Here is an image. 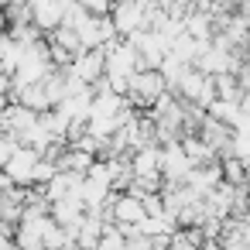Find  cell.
<instances>
[{
  "instance_id": "obj_1",
  "label": "cell",
  "mask_w": 250,
  "mask_h": 250,
  "mask_svg": "<svg viewBox=\"0 0 250 250\" xmlns=\"http://www.w3.org/2000/svg\"><path fill=\"white\" fill-rule=\"evenodd\" d=\"M161 93H168V79L161 76V69H137L130 76V89H127L130 106H154Z\"/></svg>"
},
{
  "instance_id": "obj_2",
  "label": "cell",
  "mask_w": 250,
  "mask_h": 250,
  "mask_svg": "<svg viewBox=\"0 0 250 250\" xmlns=\"http://www.w3.org/2000/svg\"><path fill=\"white\" fill-rule=\"evenodd\" d=\"M113 24H117V35L127 38L130 31H141L147 28V7L134 4V0H113V11H110Z\"/></svg>"
},
{
  "instance_id": "obj_3",
  "label": "cell",
  "mask_w": 250,
  "mask_h": 250,
  "mask_svg": "<svg viewBox=\"0 0 250 250\" xmlns=\"http://www.w3.org/2000/svg\"><path fill=\"white\" fill-rule=\"evenodd\" d=\"M38 158H42V151H35V147H28V144H18V151L11 154V161L4 165V171L14 178V185H31V175H35V165H38Z\"/></svg>"
},
{
  "instance_id": "obj_4",
  "label": "cell",
  "mask_w": 250,
  "mask_h": 250,
  "mask_svg": "<svg viewBox=\"0 0 250 250\" xmlns=\"http://www.w3.org/2000/svg\"><path fill=\"white\" fill-rule=\"evenodd\" d=\"M69 72H76L83 83H96V79H103L106 76V55H103V48H86V52H79L76 59H72V65H69Z\"/></svg>"
},
{
  "instance_id": "obj_5",
  "label": "cell",
  "mask_w": 250,
  "mask_h": 250,
  "mask_svg": "<svg viewBox=\"0 0 250 250\" xmlns=\"http://www.w3.org/2000/svg\"><path fill=\"white\" fill-rule=\"evenodd\" d=\"M192 171V161L182 147V141H171L161 147V175L165 178H175V182H185V175Z\"/></svg>"
},
{
  "instance_id": "obj_6",
  "label": "cell",
  "mask_w": 250,
  "mask_h": 250,
  "mask_svg": "<svg viewBox=\"0 0 250 250\" xmlns=\"http://www.w3.org/2000/svg\"><path fill=\"white\" fill-rule=\"evenodd\" d=\"M31 21L42 31H55L65 21V0H31Z\"/></svg>"
},
{
  "instance_id": "obj_7",
  "label": "cell",
  "mask_w": 250,
  "mask_h": 250,
  "mask_svg": "<svg viewBox=\"0 0 250 250\" xmlns=\"http://www.w3.org/2000/svg\"><path fill=\"white\" fill-rule=\"evenodd\" d=\"M130 168L137 178H161V147L158 144H144L130 154Z\"/></svg>"
},
{
  "instance_id": "obj_8",
  "label": "cell",
  "mask_w": 250,
  "mask_h": 250,
  "mask_svg": "<svg viewBox=\"0 0 250 250\" xmlns=\"http://www.w3.org/2000/svg\"><path fill=\"white\" fill-rule=\"evenodd\" d=\"M182 147H185V154H188L192 168H195V165H209V161H219L216 147H212V144H206L202 137H182Z\"/></svg>"
},
{
  "instance_id": "obj_9",
  "label": "cell",
  "mask_w": 250,
  "mask_h": 250,
  "mask_svg": "<svg viewBox=\"0 0 250 250\" xmlns=\"http://www.w3.org/2000/svg\"><path fill=\"white\" fill-rule=\"evenodd\" d=\"M209 117H216V120H223V124H229V127H236L240 124V103L236 100H212V106L206 110Z\"/></svg>"
},
{
  "instance_id": "obj_10",
  "label": "cell",
  "mask_w": 250,
  "mask_h": 250,
  "mask_svg": "<svg viewBox=\"0 0 250 250\" xmlns=\"http://www.w3.org/2000/svg\"><path fill=\"white\" fill-rule=\"evenodd\" d=\"M223 182H229V185H247V161H240L236 154L223 158Z\"/></svg>"
},
{
  "instance_id": "obj_11",
  "label": "cell",
  "mask_w": 250,
  "mask_h": 250,
  "mask_svg": "<svg viewBox=\"0 0 250 250\" xmlns=\"http://www.w3.org/2000/svg\"><path fill=\"white\" fill-rule=\"evenodd\" d=\"M96 250H127V233H124L117 223H110L106 233L100 236V247H96Z\"/></svg>"
},
{
  "instance_id": "obj_12",
  "label": "cell",
  "mask_w": 250,
  "mask_h": 250,
  "mask_svg": "<svg viewBox=\"0 0 250 250\" xmlns=\"http://www.w3.org/2000/svg\"><path fill=\"white\" fill-rule=\"evenodd\" d=\"M18 144H21V141H18L14 134H0V168L11 161V154L18 151Z\"/></svg>"
},
{
  "instance_id": "obj_13",
  "label": "cell",
  "mask_w": 250,
  "mask_h": 250,
  "mask_svg": "<svg viewBox=\"0 0 250 250\" xmlns=\"http://www.w3.org/2000/svg\"><path fill=\"white\" fill-rule=\"evenodd\" d=\"M89 7V14H110L113 11V0H83Z\"/></svg>"
}]
</instances>
